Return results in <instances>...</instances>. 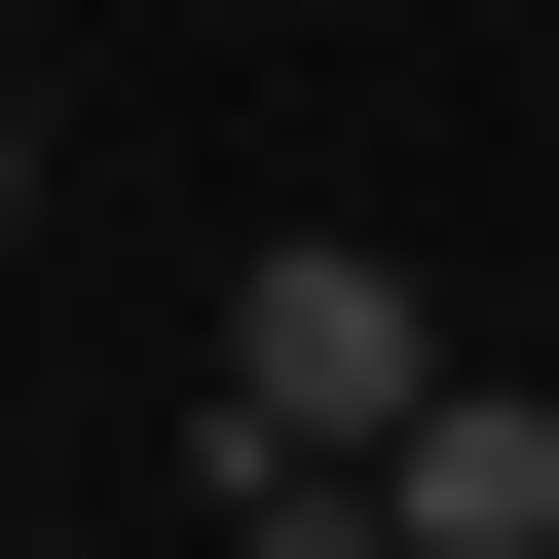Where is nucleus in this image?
<instances>
[{
	"label": "nucleus",
	"mask_w": 559,
	"mask_h": 559,
	"mask_svg": "<svg viewBox=\"0 0 559 559\" xmlns=\"http://www.w3.org/2000/svg\"><path fill=\"white\" fill-rule=\"evenodd\" d=\"M373 522H411V559H559V373H448V411L373 448Z\"/></svg>",
	"instance_id": "f03ea898"
},
{
	"label": "nucleus",
	"mask_w": 559,
	"mask_h": 559,
	"mask_svg": "<svg viewBox=\"0 0 559 559\" xmlns=\"http://www.w3.org/2000/svg\"><path fill=\"white\" fill-rule=\"evenodd\" d=\"M0 224H38V112H0Z\"/></svg>",
	"instance_id": "20e7f679"
},
{
	"label": "nucleus",
	"mask_w": 559,
	"mask_h": 559,
	"mask_svg": "<svg viewBox=\"0 0 559 559\" xmlns=\"http://www.w3.org/2000/svg\"><path fill=\"white\" fill-rule=\"evenodd\" d=\"M411 411H448V299H411L373 224H261V261H224V411H187V485H373Z\"/></svg>",
	"instance_id": "f257e3e1"
},
{
	"label": "nucleus",
	"mask_w": 559,
	"mask_h": 559,
	"mask_svg": "<svg viewBox=\"0 0 559 559\" xmlns=\"http://www.w3.org/2000/svg\"><path fill=\"white\" fill-rule=\"evenodd\" d=\"M224 559H411V522H373V485H224Z\"/></svg>",
	"instance_id": "7ed1b4c3"
}]
</instances>
